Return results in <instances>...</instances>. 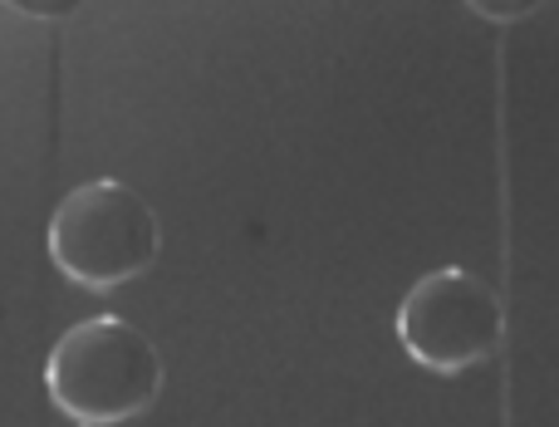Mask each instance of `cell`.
Returning <instances> with one entry per match:
<instances>
[{
  "instance_id": "obj_1",
  "label": "cell",
  "mask_w": 559,
  "mask_h": 427,
  "mask_svg": "<svg viewBox=\"0 0 559 427\" xmlns=\"http://www.w3.org/2000/svg\"><path fill=\"white\" fill-rule=\"evenodd\" d=\"M163 383L167 369L157 344L118 315L74 324L45 364V389L55 408L84 427L133 423L157 403Z\"/></svg>"
},
{
  "instance_id": "obj_5",
  "label": "cell",
  "mask_w": 559,
  "mask_h": 427,
  "mask_svg": "<svg viewBox=\"0 0 559 427\" xmlns=\"http://www.w3.org/2000/svg\"><path fill=\"white\" fill-rule=\"evenodd\" d=\"M10 10H20V15H35V20H59V15H74L84 0H5Z\"/></svg>"
},
{
  "instance_id": "obj_3",
  "label": "cell",
  "mask_w": 559,
  "mask_h": 427,
  "mask_svg": "<svg viewBox=\"0 0 559 427\" xmlns=\"http://www.w3.org/2000/svg\"><path fill=\"white\" fill-rule=\"evenodd\" d=\"M506 310L501 295L462 265L423 275L397 305V340L423 369L462 373L501 349Z\"/></svg>"
},
{
  "instance_id": "obj_2",
  "label": "cell",
  "mask_w": 559,
  "mask_h": 427,
  "mask_svg": "<svg viewBox=\"0 0 559 427\" xmlns=\"http://www.w3.org/2000/svg\"><path fill=\"white\" fill-rule=\"evenodd\" d=\"M157 246H163V226H157L153 202L118 177L74 187L49 222L55 265L69 281L94 285V290L138 281L157 261Z\"/></svg>"
},
{
  "instance_id": "obj_4",
  "label": "cell",
  "mask_w": 559,
  "mask_h": 427,
  "mask_svg": "<svg viewBox=\"0 0 559 427\" xmlns=\"http://www.w3.org/2000/svg\"><path fill=\"white\" fill-rule=\"evenodd\" d=\"M466 5L486 20H521V15H535L540 5H550V0H466Z\"/></svg>"
}]
</instances>
